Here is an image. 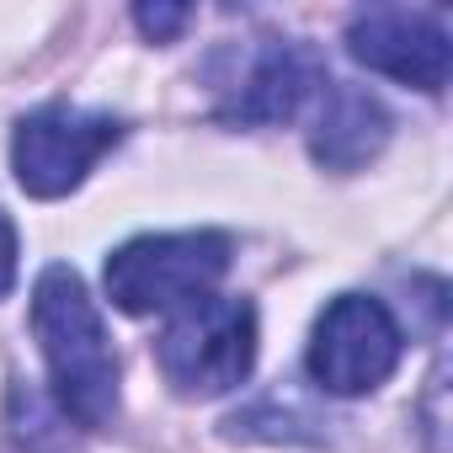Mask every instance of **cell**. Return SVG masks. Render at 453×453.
<instances>
[{
    "instance_id": "obj_1",
    "label": "cell",
    "mask_w": 453,
    "mask_h": 453,
    "mask_svg": "<svg viewBox=\"0 0 453 453\" xmlns=\"http://www.w3.org/2000/svg\"><path fill=\"white\" fill-rule=\"evenodd\" d=\"M33 336L65 416L102 432L118 416V352L96 299L70 267H49L33 288Z\"/></svg>"
},
{
    "instance_id": "obj_2",
    "label": "cell",
    "mask_w": 453,
    "mask_h": 453,
    "mask_svg": "<svg viewBox=\"0 0 453 453\" xmlns=\"http://www.w3.org/2000/svg\"><path fill=\"white\" fill-rule=\"evenodd\" d=\"M155 363L181 400H213L246 384L257 363V310L224 294H203L171 310L165 331L155 336Z\"/></svg>"
},
{
    "instance_id": "obj_3",
    "label": "cell",
    "mask_w": 453,
    "mask_h": 453,
    "mask_svg": "<svg viewBox=\"0 0 453 453\" xmlns=\"http://www.w3.org/2000/svg\"><path fill=\"white\" fill-rule=\"evenodd\" d=\"M230 273V235L181 230V235H139L107 257V299L123 315H171Z\"/></svg>"
},
{
    "instance_id": "obj_4",
    "label": "cell",
    "mask_w": 453,
    "mask_h": 453,
    "mask_svg": "<svg viewBox=\"0 0 453 453\" xmlns=\"http://www.w3.org/2000/svg\"><path fill=\"white\" fill-rule=\"evenodd\" d=\"M405 352V331L395 326V315L368 299V294H342L320 310L315 336H310V373L326 395H368L379 389Z\"/></svg>"
},
{
    "instance_id": "obj_5",
    "label": "cell",
    "mask_w": 453,
    "mask_h": 453,
    "mask_svg": "<svg viewBox=\"0 0 453 453\" xmlns=\"http://www.w3.org/2000/svg\"><path fill=\"white\" fill-rule=\"evenodd\" d=\"M118 139H123L118 118L54 102V107H38L17 123L12 171H17L22 192H33V197H70Z\"/></svg>"
},
{
    "instance_id": "obj_6",
    "label": "cell",
    "mask_w": 453,
    "mask_h": 453,
    "mask_svg": "<svg viewBox=\"0 0 453 453\" xmlns=\"http://www.w3.org/2000/svg\"><path fill=\"white\" fill-rule=\"evenodd\" d=\"M347 54L368 65L373 75H389L400 86L437 96L453 70L448 17L421 12V6H363L347 22Z\"/></svg>"
},
{
    "instance_id": "obj_7",
    "label": "cell",
    "mask_w": 453,
    "mask_h": 453,
    "mask_svg": "<svg viewBox=\"0 0 453 453\" xmlns=\"http://www.w3.org/2000/svg\"><path fill=\"white\" fill-rule=\"evenodd\" d=\"M320 91H326V65L315 59V49H304L294 38H267L257 49V59L246 65V75L235 81V91L224 96L219 118L224 123H246V128L288 123Z\"/></svg>"
},
{
    "instance_id": "obj_8",
    "label": "cell",
    "mask_w": 453,
    "mask_h": 453,
    "mask_svg": "<svg viewBox=\"0 0 453 453\" xmlns=\"http://www.w3.org/2000/svg\"><path fill=\"white\" fill-rule=\"evenodd\" d=\"M389 139V112L347 81H326L320 91V123L310 134V150L326 171H357L368 165Z\"/></svg>"
},
{
    "instance_id": "obj_9",
    "label": "cell",
    "mask_w": 453,
    "mask_h": 453,
    "mask_svg": "<svg viewBox=\"0 0 453 453\" xmlns=\"http://www.w3.org/2000/svg\"><path fill=\"white\" fill-rule=\"evenodd\" d=\"M134 22H139V33H144V38L171 43V38L192 22V12H187V6H139V12H134Z\"/></svg>"
},
{
    "instance_id": "obj_10",
    "label": "cell",
    "mask_w": 453,
    "mask_h": 453,
    "mask_svg": "<svg viewBox=\"0 0 453 453\" xmlns=\"http://www.w3.org/2000/svg\"><path fill=\"white\" fill-rule=\"evenodd\" d=\"M12 283H17V224L0 213V299L12 294Z\"/></svg>"
}]
</instances>
